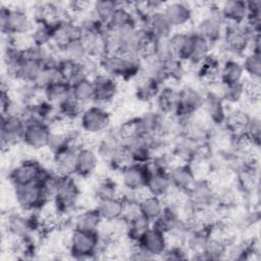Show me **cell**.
Wrapping results in <instances>:
<instances>
[{
    "instance_id": "obj_1",
    "label": "cell",
    "mask_w": 261,
    "mask_h": 261,
    "mask_svg": "<svg viewBox=\"0 0 261 261\" xmlns=\"http://www.w3.org/2000/svg\"><path fill=\"white\" fill-rule=\"evenodd\" d=\"M98 63L101 72L116 80H135L143 70L142 57L132 53L106 54Z\"/></svg>"
},
{
    "instance_id": "obj_2",
    "label": "cell",
    "mask_w": 261,
    "mask_h": 261,
    "mask_svg": "<svg viewBox=\"0 0 261 261\" xmlns=\"http://www.w3.org/2000/svg\"><path fill=\"white\" fill-rule=\"evenodd\" d=\"M99 245V231H87L73 228L68 239V254L76 260L93 259L98 256Z\"/></svg>"
},
{
    "instance_id": "obj_3",
    "label": "cell",
    "mask_w": 261,
    "mask_h": 261,
    "mask_svg": "<svg viewBox=\"0 0 261 261\" xmlns=\"http://www.w3.org/2000/svg\"><path fill=\"white\" fill-rule=\"evenodd\" d=\"M0 25L4 36L17 38L31 34L35 24L33 18L23 9L2 6L0 9Z\"/></svg>"
},
{
    "instance_id": "obj_4",
    "label": "cell",
    "mask_w": 261,
    "mask_h": 261,
    "mask_svg": "<svg viewBox=\"0 0 261 261\" xmlns=\"http://www.w3.org/2000/svg\"><path fill=\"white\" fill-rule=\"evenodd\" d=\"M81 190L72 175H63L60 185L51 200L57 215H66L71 212L80 199Z\"/></svg>"
},
{
    "instance_id": "obj_5",
    "label": "cell",
    "mask_w": 261,
    "mask_h": 261,
    "mask_svg": "<svg viewBox=\"0 0 261 261\" xmlns=\"http://www.w3.org/2000/svg\"><path fill=\"white\" fill-rule=\"evenodd\" d=\"M251 38L252 34L246 23H225L220 41L226 53L241 55L249 49Z\"/></svg>"
},
{
    "instance_id": "obj_6",
    "label": "cell",
    "mask_w": 261,
    "mask_h": 261,
    "mask_svg": "<svg viewBox=\"0 0 261 261\" xmlns=\"http://www.w3.org/2000/svg\"><path fill=\"white\" fill-rule=\"evenodd\" d=\"M13 188L16 202L25 212H41L50 201L39 182H31Z\"/></svg>"
},
{
    "instance_id": "obj_7",
    "label": "cell",
    "mask_w": 261,
    "mask_h": 261,
    "mask_svg": "<svg viewBox=\"0 0 261 261\" xmlns=\"http://www.w3.org/2000/svg\"><path fill=\"white\" fill-rule=\"evenodd\" d=\"M42 226V218L37 212L30 215L20 213H10L6 219V229L10 237L17 240L32 239L33 233Z\"/></svg>"
},
{
    "instance_id": "obj_8",
    "label": "cell",
    "mask_w": 261,
    "mask_h": 261,
    "mask_svg": "<svg viewBox=\"0 0 261 261\" xmlns=\"http://www.w3.org/2000/svg\"><path fill=\"white\" fill-rule=\"evenodd\" d=\"M81 129L88 135H97L105 132L110 124V113L106 107L92 104L84 108L80 115Z\"/></svg>"
},
{
    "instance_id": "obj_9",
    "label": "cell",
    "mask_w": 261,
    "mask_h": 261,
    "mask_svg": "<svg viewBox=\"0 0 261 261\" xmlns=\"http://www.w3.org/2000/svg\"><path fill=\"white\" fill-rule=\"evenodd\" d=\"M225 20L219 7H210L208 13L199 21L194 33L208 41L211 45L220 42Z\"/></svg>"
},
{
    "instance_id": "obj_10",
    "label": "cell",
    "mask_w": 261,
    "mask_h": 261,
    "mask_svg": "<svg viewBox=\"0 0 261 261\" xmlns=\"http://www.w3.org/2000/svg\"><path fill=\"white\" fill-rule=\"evenodd\" d=\"M84 33L79 21L65 17L53 22L51 46L59 51L68 43L82 39Z\"/></svg>"
},
{
    "instance_id": "obj_11",
    "label": "cell",
    "mask_w": 261,
    "mask_h": 261,
    "mask_svg": "<svg viewBox=\"0 0 261 261\" xmlns=\"http://www.w3.org/2000/svg\"><path fill=\"white\" fill-rule=\"evenodd\" d=\"M46 169L35 159H24L10 170L8 178L13 187L38 182Z\"/></svg>"
},
{
    "instance_id": "obj_12",
    "label": "cell",
    "mask_w": 261,
    "mask_h": 261,
    "mask_svg": "<svg viewBox=\"0 0 261 261\" xmlns=\"http://www.w3.org/2000/svg\"><path fill=\"white\" fill-rule=\"evenodd\" d=\"M186 194L197 210L217 205V193L208 179L197 178Z\"/></svg>"
},
{
    "instance_id": "obj_13",
    "label": "cell",
    "mask_w": 261,
    "mask_h": 261,
    "mask_svg": "<svg viewBox=\"0 0 261 261\" xmlns=\"http://www.w3.org/2000/svg\"><path fill=\"white\" fill-rule=\"evenodd\" d=\"M95 95H94V104L99 106L106 107L114 101L118 94V83L116 79L103 73L98 72L92 76Z\"/></svg>"
},
{
    "instance_id": "obj_14",
    "label": "cell",
    "mask_w": 261,
    "mask_h": 261,
    "mask_svg": "<svg viewBox=\"0 0 261 261\" xmlns=\"http://www.w3.org/2000/svg\"><path fill=\"white\" fill-rule=\"evenodd\" d=\"M135 245L153 259L163 256L168 248V238L164 232L151 225Z\"/></svg>"
},
{
    "instance_id": "obj_15",
    "label": "cell",
    "mask_w": 261,
    "mask_h": 261,
    "mask_svg": "<svg viewBox=\"0 0 261 261\" xmlns=\"http://www.w3.org/2000/svg\"><path fill=\"white\" fill-rule=\"evenodd\" d=\"M119 172L123 189L132 191H144L150 173V164L132 162Z\"/></svg>"
},
{
    "instance_id": "obj_16",
    "label": "cell",
    "mask_w": 261,
    "mask_h": 261,
    "mask_svg": "<svg viewBox=\"0 0 261 261\" xmlns=\"http://www.w3.org/2000/svg\"><path fill=\"white\" fill-rule=\"evenodd\" d=\"M27 121L15 115L1 114V146L2 148H9L22 141V134Z\"/></svg>"
},
{
    "instance_id": "obj_17",
    "label": "cell",
    "mask_w": 261,
    "mask_h": 261,
    "mask_svg": "<svg viewBox=\"0 0 261 261\" xmlns=\"http://www.w3.org/2000/svg\"><path fill=\"white\" fill-rule=\"evenodd\" d=\"M52 128L48 123L36 120L27 121L21 142L34 150L47 148Z\"/></svg>"
},
{
    "instance_id": "obj_18",
    "label": "cell",
    "mask_w": 261,
    "mask_h": 261,
    "mask_svg": "<svg viewBox=\"0 0 261 261\" xmlns=\"http://www.w3.org/2000/svg\"><path fill=\"white\" fill-rule=\"evenodd\" d=\"M205 145L196 142L186 135H180L174 142L171 154L179 162L192 163L203 155Z\"/></svg>"
},
{
    "instance_id": "obj_19",
    "label": "cell",
    "mask_w": 261,
    "mask_h": 261,
    "mask_svg": "<svg viewBox=\"0 0 261 261\" xmlns=\"http://www.w3.org/2000/svg\"><path fill=\"white\" fill-rule=\"evenodd\" d=\"M168 175L173 190L181 193H187L197 179L192 163L187 162L174 163L168 169Z\"/></svg>"
},
{
    "instance_id": "obj_20",
    "label": "cell",
    "mask_w": 261,
    "mask_h": 261,
    "mask_svg": "<svg viewBox=\"0 0 261 261\" xmlns=\"http://www.w3.org/2000/svg\"><path fill=\"white\" fill-rule=\"evenodd\" d=\"M202 109H204L209 122H211L213 126L224 125L228 111L226 110L225 103L219 94L214 92L205 94Z\"/></svg>"
},
{
    "instance_id": "obj_21",
    "label": "cell",
    "mask_w": 261,
    "mask_h": 261,
    "mask_svg": "<svg viewBox=\"0 0 261 261\" xmlns=\"http://www.w3.org/2000/svg\"><path fill=\"white\" fill-rule=\"evenodd\" d=\"M97 209L104 222L114 223L124 219L126 214V205L120 196L98 201Z\"/></svg>"
},
{
    "instance_id": "obj_22",
    "label": "cell",
    "mask_w": 261,
    "mask_h": 261,
    "mask_svg": "<svg viewBox=\"0 0 261 261\" xmlns=\"http://www.w3.org/2000/svg\"><path fill=\"white\" fill-rule=\"evenodd\" d=\"M145 191H147L148 194L160 198L167 197L170 192L173 191L168 171L156 169L150 165V173L147 179Z\"/></svg>"
},
{
    "instance_id": "obj_23",
    "label": "cell",
    "mask_w": 261,
    "mask_h": 261,
    "mask_svg": "<svg viewBox=\"0 0 261 261\" xmlns=\"http://www.w3.org/2000/svg\"><path fill=\"white\" fill-rule=\"evenodd\" d=\"M123 221L125 236L133 244H135L152 225V222L138 211V207L133 209L132 212H126Z\"/></svg>"
},
{
    "instance_id": "obj_24",
    "label": "cell",
    "mask_w": 261,
    "mask_h": 261,
    "mask_svg": "<svg viewBox=\"0 0 261 261\" xmlns=\"http://www.w3.org/2000/svg\"><path fill=\"white\" fill-rule=\"evenodd\" d=\"M99 156L96 150L90 147H79L75 158L74 175L86 178L91 176L97 169Z\"/></svg>"
},
{
    "instance_id": "obj_25",
    "label": "cell",
    "mask_w": 261,
    "mask_h": 261,
    "mask_svg": "<svg viewBox=\"0 0 261 261\" xmlns=\"http://www.w3.org/2000/svg\"><path fill=\"white\" fill-rule=\"evenodd\" d=\"M77 148L74 144H70L52 153V161L56 172L61 175H74Z\"/></svg>"
},
{
    "instance_id": "obj_26",
    "label": "cell",
    "mask_w": 261,
    "mask_h": 261,
    "mask_svg": "<svg viewBox=\"0 0 261 261\" xmlns=\"http://www.w3.org/2000/svg\"><path fill=\"white\" fill-rule=\"evenodd\" d=\"M143 29H146L154 39L169 38L173 31V28L167 20L162 9L149 14L144 22Z\"/></svg>"
},
{
    "instance_id": "obj_27",
    "label": "cell",
    "mask_w": 261,
    "mask_h": 261,
    "mask_svg": "<svg viewBox=\"0 0 261 261\" xmlns=\"http://www.w3.org/2000/svg\"><path fill=\"white\" fill-rule=\"evenodd\" d=\"M162 11L173 29L182 27L190 22L193 15L191 6L184 2H171L164 4Z\"/></svg>"
},
{
    "instance_id": "obj_28",
    "label": "cell",
    "mask_w": 261,
    "mask_h": 261,
    "mask_svg": "<svg viewBox=\"0 0 261 261\" xmlns=\"http://www.w3.org/2000/svg\"><path fill=\"white\" fill-rule=\"evenodd\" d=\"M155 100L159 112L168 116H174L179 108V90H175L169 86H163Z\"/></svg>"
},
{
    "instance_id": "obj_29",
    "label": "cell",
    "mask_w": 261,
    "mask_h": 261,
    "mask_svg": "<svg viewBox=\"0 0 261 261\" xmlns=\"http://www.w3.org/2000/svg\"><path fill=\"white\" fill-rule=\"evenodd\" d=\"M106 25H107V29L115 32L128 27H133V25L139 27L137 17L134 11L129 8L127 3H123V2L122 3L119 2L118 7L112 13Z\"/></svg>"
},
{
    "instance_id": "obj_30",
    "label": "cell",
    "mask_w": 261,
    "mask_h": 261,
    "mask_svg": "<svg viewBox=\"0 0 261 261\" xmlns=\"http://www.w3.org/2000/svg\"><path fill=\"white\" fill-rule=\"evenodd\" d=\"M135 80H137L135 87L136 97L144 102L155 99L162 88L161 83L147 75L143 70Z\"/></svg>"
},
{
    "instance_id": "obj_31",
    "label": "cell",
    "mask_w": 261,
    "mask_h": 261,
    "mask_svg": "<svg viewBox=\"0 0 261 261\" xmlns=\"http://www.w3.org/2000/svg\"><path fill=\"white\" fill-rule=\"evenodd\" d=\"M220 11L226 23H245L248 16L247 1H226L221 5Z\"/></svg>"
},
{
    "instance_id": "obj_32",
    "label": "cell",
    "mask_w": 261,
    "mask_h": 261,
    "mask_svg": "<svg viewBox=\"0 0 261 261\" xmlns=\"http://www.w3.org/2000/svg\"><path fill=\"white\" fill-rule=\"evenodd\" d=\"M244 76L245 72L242 63L233 57H230L221 63L218 74V80L221 85H230L243 82Z\"/></svg>"
},
{
    "instance_id": "obj_33",
    "label": "cell",
    "mask_w": 261,
    "mask_h": 261,
    "mask_svg": "<svg viewBox=\"0 0 261 261\" xmlns=\"http://www.w3.org/2000/svg\"><path fill=\"white\" fill-rule=\"evenodd\" d=\"M164 207L165 202L163 198L148 193L147 195H143L138 203V211L151 222L162 214Z\"/></svg>"
},
{
    "instance_id": "obj_34",
    "label": "cell",
    "mask_w": 261,
    "mask_h": 261,
    "mask_svg": "<svg viewBox=\"0 0 261 261\" xmlns=\"http://www.w3.org/2000/svg\"><path fill=\"white\" fill-rule=\"evenodd\" d=\"M103 224V219L96 208L86 209L77 213L73 218V228L87 230V231H99Z\"/></svg>"
},
{
    "instance_id": "obj_35",
    "label": "cell",
    "mask_w": 261,
    "mask_h": 261,
    "mask_svg": "<svg viewBox=\"0 0 261 261\" xmlns=\"http://www.w3.org/2000/svg\"><path fill=\"white\" fill-rule=\"evenodd\" d=\"M122 146V139L118 132H108L98 142L96 152L99 158L108 162Z\"/></svg>"
},
{
    "instance_id": "obj_36",
    "label": "cell",
    "mask_w": 261,
    "mask_h": 261,
    "mask_svg": "<svg viewBox=\"0 0 261 261\" xmlns=\"http://www.w3.org/2000/svg\"><path fill=\"white\" fill-rule=\"evenodd\" d=\"M252 116L243 109H233L227 112L224 126L229 130L232 137L242 136L246 133Z\"/></svg>"
},
{
    "instance_id": "obj_37",
    "label": "cell",
    "mask_w": 261,
    "mask_h": 261,
    "mask_svg": "<svg viewBox=\"0 0 261 261\" xmlns=\"http://www.w3.org/2000/svg\"><path fill=\"white\" fill-rule=\"evenodd\" d=\"M169 40L174 58L182 63L188 62L192 48L193 33H175L169 37Z\"/></svg>"
},
{
    "instance_id": "obj_38",
    "label": "cell",
    "mask_w": 261,
    "mask_h": 261,
    "mask_svg": "<svg viewBox=\"0 0 261 261\" xmlns=\"http://www.w3.org/2000/svg\"><path fill=\"white\" fill-rule=\"evenodd\" d=\"M70 93L83 105L93 103L95 89L92 77L85 76L70 84Z\"/></svg>"
},
{
    "instance_id": "obj_39",
    "label": "cell",
    "mask_w": 261,
    "mask_h": 261,
    "mask_svg": "<svg viewBox=\"0 0 261 261\" xmlns=\"http://www.w3.org/2000/svg\"><path fill=\"white\" fill-rule=\"evenodd\" d=\"M43 99H45L50 104L57 106L60 102H62L66 97H68L70 93V84L61 80L49 85L43 91Z\"/></svg>"
},
{
    "instance_id": "obj_40",
    "label": "cell",
    "mask_w": 261,
    "mask_h": 261,
    "mask_svg": "<svg viewBox=\"0 0 261 261\" xmlns=\"http://www.w3.org/2000/svg\"><path fill=\"white\" fill-rule=\"evenodd\" d=\"M212 45L204 38L200 37L196 33H193L192 48L188 62L193 65H199L211 54Z\"/></svg>"
},
{
    "instance_id": "obj_41",
    "label": "cell",
    "mask_w": 261,
    "mask_h": 261,
    "mask_svg": "<svg viewBox=\"0 0 261 261\" xmlns=\"http://www.w3.org/2000/svg\"><path fill=\"white\" fill-rule=\"evenodd\" d=\"M56 108L60 118L70 121L76 117H80L84 110V105L70 94L62 102H60Z\"/></svg>"
},
{
    "instance_id": "obj_42",
    "label": "cell",
    "mask_w": 261,
    "mask_h": 261,
    "mask_svg": "<svg viewBox=\"0 0 261 261\" xmlns=\"http://www.w3.org/2000/svg\"><path fill=\"white\" fill-rule=\"evenodd\" d=\"M57 53L62 58L69 59V60L76 61V62L84 61L85 59H87L89 57L87 47L85 45L83 38L68 43L62 49L57 51Z\"/></svg>"
},
{
    "instance_id": "obj_43",
    "label": "cell",
    "mask_w": 261,
    "mask_h": 261,
    "mask_svg": "<svg viewBox=\"0 0 261 261\" xmlns=\"http://www.w3.org/2000/svg\"><path fill=\"white\" fill-rule=\"evenodd\" d=\"M241 63L245 74H247L252 81L259 82L261 76V52L249 51Z\"/></svg>"
},
{
    "instance_id": "obj_44",
    "label": "cell",
    "mask_w": 261,
    "mask_h": 261,
    "mask_svg": "<svg viewBox=\"0 0 261 261\" xmlns=\"http://www.w3.org/2000/svg\"><path fill=\"white\" fill-rule=\"evenodd\" d=\"M149 57H153L156 60L163 62V63H167V62L175 59L173 56L169 38L154 39V41L152 43L151 55Z\"/></svg>"
},
{
    "instance_id": "obj_45",
    "label": "cell",
    "mask_w": 261,
    "mask_h": 261,
    "mask_svg": "<svg viewBox=\"0 0 261 261\" xmlns=\"http://www.w3.org/2000/svg\"><path fill=\"white\" fill-rule=\"evenodd\" d=\"M53 22L35 23L30 34L31 43L38 46H51Z\"/></svg>"
},
{
    "instance_id": "obj_46",
    "label": "cell",
    "mask_w": 261,
    "mask_h": 261,
    "mask_svg": "<svg viewBox=\"0 0 261 261\" xmlns=\"http://www.w3.org/2000/svg\"><path fill=\"white\" fill-rule=\"evenodd\" d=\"M119 2L112 0H99L92 4L91 13L101 22L107 24L112 13L118 7Z\"/></svg>"
},
{
    "instance_id": "obj_47",
    "label": "cell",
    "mask_w": 261,
    "mask_h": 261,
    "mask_svg": "<svg viewBox=\"0 0 261 261\" xmlns=\"http://www.w3.org/2000/svg\"><path fill=\"white\" fill-rule=\"evenodd\" d=\"M220 61L218 58L210 54L203 62L198 65V74L201 79L206 81H215L218 80Z\"/></svg>"
},
{
    "instance_id": "obj_48",
    "label": "cell",
    "mask_w": 261,
    "mask_h": 261,
    "mask_svg": "<svg viewBox=\"0 0 261 261\" xmlns=\"http://www.w3.org/2000/svg\"><path fill=\"white\" fill-rule=\"evenodd\" d=\"M43 68V64L24 56L19 69L18 79L27 84H33Z\"/></svg>"
},
{
    "instance_id": "obj_49",
    "label": "cell",
    "mask_w": 261,
    "mask_h": 261,
    "mask_svg": "<svg viewBox=\"0 0 261 261\" xmlns=\"http://www.w3.org/2000/svg\"><path fill=\"white\" fill-rule=\"evenodd\" d=\"M221 86H222V92L220 94V97L222 98L224 103H229V104L239 103L246 96V88H245L244 81L236 84L221 85Z\"/></svg>"
},
{
    "instance_id": "obj_50",
    "label": "cell",
    "mask_w": 261,
    "mask_h": 261,
    "mask_svg": "<svg viewBox=\"0 0 261 261\" xmlns=\"http://www.w3.org/2000/svg\"><path fill=\"white\" fill-rule=\"evenodd\" d=\"M94 194L98 201L119 196L117 184L110 177L99 179L94 188Z\"/></svg>"
},
{
    "instance_id": "obj_51",
    "label": "cell",
    "mask_w": 261,
    "mask_h": 261,
    "mask_svg": "<svg viewBox=\"0 0 261 261\" xmlns=\"http://www.w3.org/2000/svg\"><path fill=\"white\" fill-rule=\"evenodd\" d=\"M162 257L167 260H182L189 258V252L182 245L175 244L168 247Z\"/></svg>"
}]
</instances>
